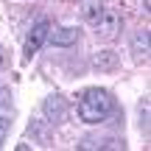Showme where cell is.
<instances>
[{
    "label": "cell",
    "mask_w": 151,
    "mask_h": 151,
    "mask_svg": "<svg viewBox=\"0 0 151 151\" xmlns=\"http://www.w3.org/2000/svg\"><path fill=\"white\" fill-rule=\"evenodd\" d=\"M76 112H78L81 123H90V126L104 123L115 112V95L109 90H101V87H90V90L81 92Z\"/></svg>",
    "instance_id": "obj_1"
},
{
    "label": "cell",
    "mask_w": 151,
    "mask_h": 151,
    "mask_svg": "<svg viewBox=\"0 0 151 151\" xmlns=\"http://www.w3.org/2000/svg\"><path fill=\"white\" fill-rule=\"evenodd\" d=\"M50 28H53V25H50L48 17H42V20H37V22L31 25L25 42H22V65H28V62L39 53V48L48 42V31H50Z\"/></svg>",
    "instance_id": "obj_2"
},
{
    "label": "cell",
    "mask_w": 151,
    "mask_h": 151,
    "mask_svg": "<svg viewBox=\"0 0 151 151\" xmlns=\"http://www.w3.org/2000/svg\"><path fill=\"white\" fill-rule=\"evenodd\" d=\"M120 25H123V20H120L118 11H112V9H101V11H98V17H95V34H98V39H106V42L118 39Z\"/></svg>",
    "instance_id": "obj_3"
},
{
    "label": "cell",
    "mask_w": 151,
    "mask_h": 151,
    "mask_svg": "<svg viewBox=\"0 0 151 151\" xmlns=\"http://www.w3.org/2000/svg\"><path fill=\"white\" fill-rule=\"evenodd\" d=\"M67 98L65 95H59V92H50L48 98L42 101V118L48 120L50 126H56V123H62V120L67 118Z\"/></svg>",
    "instance_id": "obj_4"
},
{
    "label": "cell",
    "mask_w": 151,
    "mask_h": 151,
    "mask_svg": "<svg viewBox=\"0 0 151 151\" xmlns=\"http://www.w3.org/2000/svg\"><path fill=\"white\" fill-rule=\"evenodd\" d=\"M78 39H81V31L76 25H59V28H50L48 31V42L53 48H73Z\"/></svg>",
    "instance_id": "obj_5"
},
{
    "label": "cell",
    "mask_w": 151,
    "mask_h": 151,
    "mask_svg": "<svg viewBox=\"0 0 151 151\" xmlns=\"http://www.w3.org/2000/svg\"><path fill=\"white\" fill-rule=\"evenodd\" d=\"M78 148L92 151V148H126V143L115 134H87L78 140Z\"/></svg>",
    "instance_id": "obj_6"
},
{
    "label": "cell",
    "mask_w": 151,
    "mask_h": 151,
    "mask_svg": "<svg viewBox=\"0 0 151 151\" xmlns=\"http://www.w3.org/2000/svg\"><path fill=\"white\" fill-rule=\"evenodd\" d=\"M118 65H120V56H118V50H109V48H104V50H95V53H92V70L112 73V70H118Z\"/></svg>",
    "instance_id": "obj_7"
},
{
    "label": "cell",
    "mask_w": 151,
    "mask_h": 151,
    "mask_svg": "<svg viewBox=\"0 0 151 151\" xmlns=\"http://www.w3.org/2000/svg\"><path fill=\"white\" fill-rule=\"evenodd\" d=\"M132 56H134L137 65H143L148 59V28L134 31V37H132Z\"/></svg>",
    "instance_id": "obj_8"
},
{
    "label": "cell",
    "mask_w": 151,
    "mask_h": 151,
    "mask_svg": "<svg viewBox=\"0 0 151 151\" xmlns=\"http://www.w3.org/2000/svg\"><path fill=\"white\" fill-rule=\"evenodd\" d=\"M48 126H50L48 120H45V123H42V120H31V123H28V134L37 137L42 146H50V129H48Z\"/></svg>",
    "instance_id": "obj_9"
},
{
    "label": "cell",
    "mask_w": 151,
    "mask_h": 151,
    "mask_svg": "<svg viewBox=\"0 0 151 151\" xmlns=\"http://www.w3.org/2000/svg\"><path fill=\"white\" fill-rule=\"evenodd\" d=\"M9 109H11V90L0 84V115L9 112Z\"/></svg>",
    "instance_id": "obj_10"
},
{
    "label": "cell",
    "mask_w": 151,
    "mask_h": 151,
    "mask_svg": "<svg viewBox=\"0 0 151 151\" xmlns=\"http://www.w3.org/2000/svg\"><path fill=\"white\" fill-rule=\"evenodd\" d=\"M9 132H11V118H6V115H0V148H3L6 137H9Z\"/></svg>",
    "instance_id": "obj_11"
},
{
    "label": "cell",
    "mask_w": 151,
    "mask_h": 151,
    "mask_svg": "<svg viewBox=\"0 0 151 151\" xmlns=\"http://www.w3.org/2000/svg\"><path fill=\"white\" fill-rule=\"evenodd\" d=\"M140 132H146V134H148V101L140 104Z\"/></svg>",
    "instance_id": "obj_12"
},
{
    "label": "cell",
    "mask_w": 151,
    "mask_h": 151,
    "mask_svg": "<svg viewBox=\"0 0 151 151\" xmlns=\"http://www.w3.org/2000/svg\"><path fill=\"white\" fill-rule=\"evenodd\" d=\"M143 6H146V11H148V6H151V3H148V0H143Z\"/></svg>",
    "instance_id": "obj_13"
}]
</instances>
